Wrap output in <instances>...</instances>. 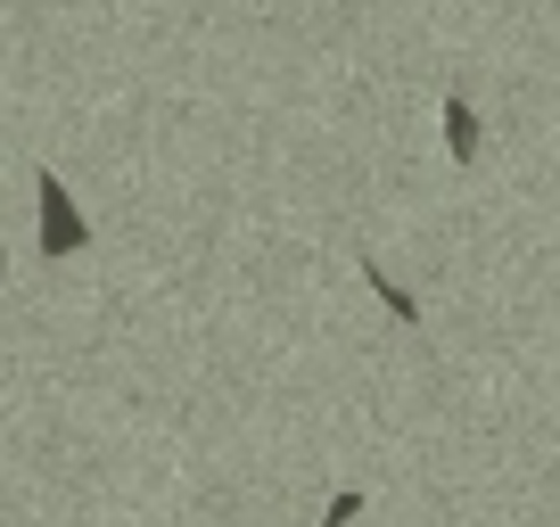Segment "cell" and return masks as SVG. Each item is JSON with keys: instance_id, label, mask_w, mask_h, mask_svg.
Masks as SVG:
<instances>
[{"instance_id": "obj_4", "label": "cell", "mask_w": 560, "mask_h": 527, "mask_svg": "<svg viewBox=\"0 0 560 527\" xmlns=\"http://www.w3.org/2000/svg\"><path fill=\"white\" fill-rule=\"evenodd\" d=\"M347 519H363V487L330 494V511H322V527H347Z\"/></svg>"}, {"instance_id": "obj_1", "label": "cell", "mask_w": 560, "mask_h": 527, "mask_svg": "<svg viewBox=\"0 0 560 527\" xmlns=\"http://www.w3.org/2000/svg\"><path fill=\"white\" fill-rule=\"evenodd\" d=\"M34 207H42V231H34V256L42 264H67V256H83L91 247V214H83V198L67 190V181L42 165L34 174Z\"/></svg>"}, {"instance_id": "obj_5", "label": "cell", "mask_w": 560, "mask_h": 527, "mask_svg": "<svg viewBox=\"0 0 560 527\" xmlns=\"http://www.w3.org/2000/svg\"><path fill=\"white\" fill-rule=\"evenodd\" d=\"M9 264H18V256H9V239H0V281H9Z\"/></svg>"}, {"instance_id": "obj_2", "label": "cell", "mask_w": 560, "mask_h": 527, "mask_svg": "<svg viewBox=\"0 0 560 527\" xmlns=\"http://www.w3.org/2000/svg\"><path fill=\"white\" fill-rule=\"evenodd\" d=\"M478 141H487L478 99H470V91H445V157H454V165H478Z\"/></svg>"}, {"instance_id": "obj_3", "label": "cell", "mask_w": 560, "mask_h": 527, "mask_svg": "<svg viewBox=\"0 0 560 527\" xmlns=\"http://www.w3.org/2000/svg\"><path fill=\"white\" fill-rule=\"evenodd\" d=\"M363 281H371V297H380V305H387V314H396V321H404V330H420V297H412V289H404V281H396V272H387V264H380V256H363Z\"/></svg>"}]
</instances>
